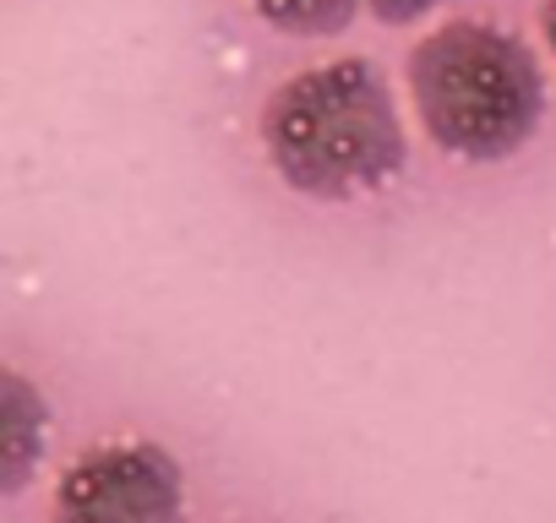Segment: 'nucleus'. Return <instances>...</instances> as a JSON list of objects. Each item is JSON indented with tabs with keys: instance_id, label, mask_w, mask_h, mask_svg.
<instances>
[{
	"instance_id": "1",
	"label": "nucleus",
	"mask_w": 556,
	"mask_h": 523,
	"mask_svg": "<svg viewBox=\"0 0 556 523\" xmlns=\"http://www.w3.org/2000/svg\"><path fill=\"white\" fill-rule=\"evenodd\" d=\"M262 153L290 191L355 202L399 180L409 137L388 77L361 55H339L273 88L262 110Z\"/></svg>"
},
{
	"instance_id": "3",
	"label": "nucleus",
	"mask_w": 556,
	"mask_h": 523,
	"mask_svg": "<svg viewBox=\"0 0 556 523\" xmlns=\"http://www.w3.org/2000/svg\"><path fill=\"white\" fill-rule=\"evenodd\" d=\"M50 523H186V474L159 442H99L61 474Z\"/></svg>"
},
{
	"instance_id": "6",
	"label": "nucleus",
	"mask_w": 556,
	"mask_h": 523,
	"mask_svg": "<svg viewBox=\"0 0 556 523\" xmlns=\"http://www.w3.org/2000/svg\"><path fill=\"white\" fill-rule=\"evenodd\" d=\"M366 12L388 28H404V23H420L437 12V0H366Z\"/></svg>"
},
{
	"instance_id": "5",
	"label": "nucleus",
	"mask_w": 556,
	"mask_h": 523,
	"mask_svg": "<svg viewBox=\"0 0 556 523\" xmlns=\"http://www.w3.org/2000/svg\"><path fill=\"white\" fill-rule=\"evenodd\" d=\"M366 0H251V12L278 28V34H295V39H333L355 23V12Z\"/></svg>"
},
{
	"instance_id": "4",
	"label": "nucleus",
	"mask_w": 556,
	"mask_h": 523,
	"mask_svg": "<svg viewBox=\"0 0 556 523\" xmlns=\"http://www.w3.org/2000/svg\"><path fill=\"white\" fill-rule=\"evenodd\" d=\"M45 398L23 371H0V480L7 490H23L45 458Z\"/></svg>"
},
{
	"instance_id": "2",
	"label": "nucleus",
	"mask_w": 556,
	"mask_h": 523,
	"mask_svg": "<svg viewBox=\"0 0 556 523\" xmlns=\"http://www.w3.org/2000/svg\"><path fill=\"white\" fill-rule=\"evenodd\" d=\"M420 131L464 158V164H502L523 153L545 115V77L534 50L475 17H453L431 28L404 66Z\"/></svg>"
},
{
	"instance_id": "7",
	"label": "nucleus",
	"mask_w": 556,
	"mask_h": 523,
	"mask_svg": "<svg viewBox=\"0 0 556 523\" xmlns=\"http://www.w3.org/2000/svg\"><path fill=\"white\" fill-rule=\"evenodd\" d=\"M540 34H545V44L556 55V0H545V7H540Z\"/></svg>"
}]
</instances>
